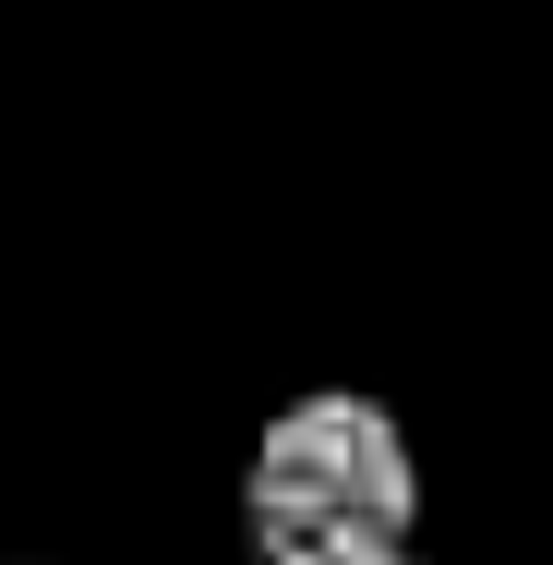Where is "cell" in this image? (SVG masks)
<instances>
[{
    "instance_id": "6da1fadb",
    "label": "cell",
    "mask_w": 553,
    "mask_h": 565,
    "mask_svg": "<svg viewBox=\"0 0 553 565\" xmlns=\"http://www.w3.org/2000/svg\"><path fill=\"white\" fill-rule=\"evenodd\" d=\"M422 542V457L410 422L361 385H313L289 397L253 457H241V554H410Z\"/></svg>"
},
{
    "instance_id": "7a4b0ae2",
    "label": "cell",
    "mask_w": 553,
    "mask_h": 565,
    "mask_svg": "<svg viewBox=\"0 0 553 565\" xmlns=\"http://www.w3.org/2000/svg\"><path fill=\"white\" fill-rule=\"evenodd\" d=\"M289 565H422V554H289Z\"/></svg>"
}]
</instances>
